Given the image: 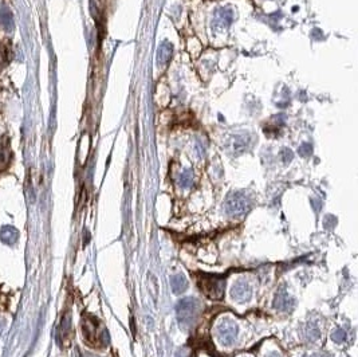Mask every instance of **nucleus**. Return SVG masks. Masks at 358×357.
Instances as JSON below:
<instances>
[{
    "label": "nucleus",
    "instance_id": "obj_8",
    "mask_svg": "<svg viewBox=\"0 0 358 357\" xmlns=\"http://www.w3.org/2000/svg\"><path fill=\"white\" fill-rule=\"evenodd\" d=\"M11 162V149H9V140L7 137L0 139V171L8 167Z\"/></svg>",
    "mask_w": 358,
    "mask_h": 357
},
{
    "label": "nucleus",
    "instance_id": "obj_13",
    "mask_svg": "<svg viewBox=\"0 0 358 357\" xmlns=\"http://www.w3.org/2000/svg\"><path fill=\"white\" fill-rule=\"evenodd\" d=\"M69 334H70V315L62 320V324L59 326V333H58V340L62 343V340L67 341L69 340Z\"/></svg>",
    "mask_w": 358,
    "mask_h": 357
},
{
    "label": "nucleus",
    "instance_id": "obj_10",
    "mask_svg": "<svg viewBox=\"0 0 358 357\" xmlns=\"http://www.w3.org/2000/svg\"><path fill=\"white\" fill-rule=\"evenodd\" d=\"M19 238V232L15 227H11V226H5L0 230V239L3 243L8 245V246H12L18 242Z\"/></svg>",
    "mask_w": 358,
    "mask_h": 357
},
{
    "label": "nucleus",
    "instance_id": "obj_11",
    "mask_svg": "<svg viewBox=\"0 0 358 357\" xmlns=\"http://www.w3.org/2000/svg\"><path fill=\"white\" fill-rule=\"evenodd\" d=\"M171 286L175 294H182L188 289V281L182 274H176L171 277Z\"/></svg>",
    "mask_w": 358,
    "mask_h": 357
},
{
    "label": "nucleus",
    "instance_id": "obj_5",
    "mask_svg": "<svg viewBox=\"0 0 358 357\" xmlns=\"http://www.w3.org/2000/svg\"><path fill=\"white\" fill-rule=\"evenodd\" d=\"M237 325L233 321L224 318L219 322L216 326V333H218L219 341L223 344L224 347H229L232 345L237 339Z\"/></svg>",
    "mask_w": 358,
    "mask_h": 357
},
{
    "label": "nucleus",
    "instance_id": "obj_1",
    "mask_svg": "<svg viewBox=\"0 0 358 357\" xmlns=\"http://www.w3.org/2000/svg\"><path fill=\"white\" fill-rule=\"evenodd\" d=\"M201 311V304L199 300L193 297L184 298L177 302L176 315L179 324L181 325L182 329H189L197 321V317Z\"/></svg>",
    "mask_w": 358,
    "mask_h": 357
},
{
    "label": "nucleus",
    "instance_id": "obj_18",
    "mask_svg": "<svg viewBox=\"0 0 358 357\" xmlns=\"http://www.w3.org/2000/svg\"><path fill=\"white\" fill-rule=\"evenodd\" d=\"M267 357H280V356L278 355V353H271V355H268Z\"/></svg>",
    "mask_w": 358,
    "mask_h": 357
},
{
    "label": "nucleus",
    "instance_id": "obj_17",
    "mask_svg": "<svg viewBox=\"0 0 358 357\" xmlns=\"http://www.w3.org/2000/svg\"><path fill=\"white\" fill-rule=\"evenodd\" d=\"M312 357H331L330 355H326V353H315V355H313Z\"/></svg>",
    "mask_w": 358,
    "mask_h": 357
},
{
    "label": "nucleus",
    "instance_id": "obj_4",
    "mask_svg": "<svg viewBox=\"0 0 358 357\" xmlns=\"http://www.w3.org/2000/svg\"><path fill=\"white\" fill-rule=\"evenodd\" d=\"M225 213L233 218H239L246 215L251 209V199L243 194V192H235L229 196L225 202Z\"/></svg>",
    "mask_w": 358,
    "mask_h": 357
},
{
    "label": "nucleus",
    "instance_id": "obj_12",
    "mask_svg": "<svg viewBox=\"0 0 358 357\" xmlns=\"http://www.w3.org/2000/svg\"><path fill=\"white\" fill-rule=\"evenodd\" d=\"M303 337H305L307 343H315V341L321 339L319 328H318L315 324H313V322L307 324L306 326H305V330H303Z\"/></svg>",
    "mask_w": 358,
    "mask_h": 357
},
{
    "label": "nucleus",
    "instance_id": "obj_14",
    "mask_svg": "<svg viewBox=\"0 0 358 357\" xmlns=\"http://www.w3.org/2000/svg\"><path fill=\"white\" fill-rule=\"evenodd\" d=\"M331 339H333V341L337 344H342L346 340V332H345L342 328H338V329H335L334 332H333V334H331Z\"/></svg>",
    "mask_w": 358,
    "mask_h": 357
},
{
    "label": "nucleus",
    "instance_id": "obj_16",
    "mask_svg": "<svg viewBox=\"0 0 358 357\" xmlns=\"http://www.w3.org/2000/svg\"><path fill=\"white\" fill-rule=\"evenodd\" d=\"M191 356V349L189 347H182L176 352V357H189Z\"/></svg>",
    "mask_w": 358,
    "mask_h": 357
},
{
    "label": "nucleus",
    "instance_id": "obj_3",
    "mask_svg": "<svg viewBox=\"0 0 358 357\" xmlns=\"http://www.w3.org/2000/svg\"><path fill=\"white\" fill-rule=\"evenodd\" d=\"M82 329H84L85 339L88 340L90 344H93L95 348L105 347L107 344V341H109L107 332L106 330H103L102 333H101L99 322H98L94 317H85Z\"/></svg>",
    "mask_w": 358,
    "mask_h": 357
},
{
    "label": "nucleus",
    "instance_id": "obj_2",
    "mask_svg": "<svg viewBox=\"0 0 358 357\" xmlns=\"http://www.w3.org/2000/svg\"><path fill=\"white\" fill-rule=\"evenodd\" d=\"M197 286L211 300H222L225 289V279L222 275L197 273Z\"/></svg>",
    "mask_w": 358,
    "mask_h": 357
},
{
    "label": "nucleus",
    "instance_id": "obj_7",
    "mask_svg": "<svg viewBox=\"0 0 358 357\" xmlns=\"http://www.w3.org/2000/svg\"><path fill=\"white\" fill-rule=\"evenodd\" d=\"M272 305H274L275 309H278L279 311L290 313L294 309V306H295V300L284 289H280L279 292L275 294Z\"/></svg>",
    "mask_w": 358,
    "mask_h": 357
},
{
    "label": "nucleus",
    "instance_id": "obj_6",
    "mask_svg": "<svg viewBox=\"0 0 358 357\" xmlns=\"http://www.w3.org/2000/svg\"><path fill=\"white\" fill-rule=\"evenodd\" d=\"M252 289L251 286L246 282V281H237L233 283L232 289H231V297L236 302L244 304L251 300Z\"/></svg>",
    "mask_w": 358,
    "mask_h": 357
},
{
    "label": "nucleus",
    "instance_id": "obj_9",
    "mask_svg": "<svg viewBox=\"0 0 358 357\" xmlns=\"http://www.w3.org/2000/svg\"><path fill=\"white\" fill-rule=\"evenodd\" d=\"M0 28L5 33H11L14 30L12 12L7 7H0Z\"/></svg>",
    "mask_w": 358,
    "mask_h": 357
},
{
    "label": "nucleus",
    "instance_id": "obj_15",
    "mask_svg": "<svg viewBox=\"0 0 358 357\" xmlns=\"http://www.w3.org/2000/svg\"><path fill=\"white\" fill-rule=\"evenodd\" d=\"M192 180H193V177H192V172L191 171L184 172V173H182L181 179H180L182 187H191Z\"/></svg>",
    "mask_w": 358,
    "mask_h": 357
}]
</instances>
